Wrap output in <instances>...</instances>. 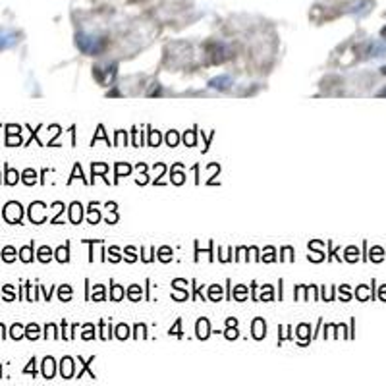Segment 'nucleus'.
<instances>
[{"label": "nucleus", "instance_id": "obj_1", "mask_svg": "<svg viewBox=\"0 0 386 386\" xmlns=\"http://www.w3.org/2000/svg\"><path fill=\"white\" fill-rule=\"evenodd\" d=\"M76 44L77 48L85 54H99L105 50L107 46V41L103 37H97V35H89V33H79L76 37Z\"/></svg>", "mask_w": 386, "mask_h": 386}, {"label": "nucleus", "instance_id": "obj_2", "mask_svg": "<svg viewBox=\"0 0 386 386\" xmlns=\"http://www.w3.org/2000/svg\"><path fill=\"white\" fill-rule=\"evenodd\" d=\"M2 216L10 224H20L21 222V216H23V207L18 201H10V203H6L4 211H2Z\"/></svg>", "mask_w": 386, "mask_h": 386}, {"label": "nucleus", "instance_id": "obj_3", "mask_svg": "<svg viewBox=\"0 0 386 386\" xmlns=\"http://www.w3.org/2000/svg\"><path fill=\"white\" fill-rule=\"evenodd\" d=\"M16 43H18V33H14L10 29H0V50L14 46Z\"/></svg>", "mask_w": 386, "mask_h": 386}, {"label": "nucleus", "instance_id": "obj_4", "mask_svg": "<svg viewBox=\"0 0 386 386\" xmlns=\"http://www.w3.org/2000/svg\"><path fill=\"white\" fill-rule=\"evenodd\" d=\"M209 85H211L213 89H220V91H226V89H230V85H232V77H230V76L214 77V79H211V81H209Z\"/></svg>", "mask_w": 386, "mask_h": 386}, {"label": "nucleus", "instance_id": "obj_5", "mask_svg": "<svg viewBox=\"0 0 386 386\" xmlns=\"http://www.w3.org/2000/svg\"><path fill=\"white\" fill-rule=\"evenodd\" d=\"M4 184L6 186H14V184H18L20 180H21V176H20V172L18 170H12L8 164H4Z\"/></svg>", "mask_w": 386, "mask_h": 386}, {"label": "nucleus", "instance_id": "obj_6", "mask_svg": "<svg viewBox=\"0 0 386 386\" xmlns=\"http://www.w3.org/2000/svg\"><path fill=\"white\" fill-rule=\"evenodd\" d=\"M60 373H62L64 379H72V375H74V359H72V357H64V359H62Z\"/></svg>", "mask_w": 386, "mask_h": 386}, {"label": "nucleus", "instance_id": "obj_7", "mask_svg": "<svg viewBox=\"0 0 386 386\" xmlns=\"http://www.w3.org/2000/svg\"><path fill=\"white\" fill-rule=\"evenodd\" d=\"M265 332H267V322L259 317V319H255L253 321V336L257 338V340H261L263 336H265Z\"/></svg>", "mask_w": 386, "mask_h": 386}, {"label": "nucleus", "instance_id": "obj_8", "mask_svg": "<svg viewBox=\"0 0 386 386\" xmlns=\"http://www.w3.org/2000/svg\"><path fill=\"white\" fill-rule=\"evenodd\" d=\"M43 377L44 379H52L54 377V359L52 357H44L43 359Z\"/></svg>", "mask_w": 386, "mask_h": 386}, {"label": "nucleus", "instance_id": "obj_9", "mask_svg": "<svg viewBox=\"0 0 386 386\" xmlns=\"http://www.w3.org/2000/svg\"><path fill=\"white\" fill-rule=\"evenodd\" d=\"M83 207L79 205V203H72L70 205V220L74 222V224H77L79 220H81V216H83V211H81Z\"/></svg>", "mask_w": 386, "mask_h": 386}, {"label": "nucleus", "instance_id": "obj_10", "mask_svg": "<svg viewBox=\"0 0 386 386\" xmlns=\"http://www.w3.org/2000/svg\"><path fill=\"white\" fill-rule=\"evenodd\" d=\"M211 334V326H209V321L207 319H201L199 322H197V336L203 340V338H207Z\"/></svg>", "mask_w": 386, "mask_h": 386}, {"label": "nucleus", "instance_id": "obj_11", "mask_svg": "<svg viewBox=\"0 0 386 386\" xmlns=\"http://www.w3.org/2000/svg\"><path fill=\"white\" fill-rule=\"evenodd\" d=\"M21 182H23L25 186H33V184L37 182V172H35L33 168L23 170V174H21Z\"/></svg>", "mask_w": 386, "mask_h": 386}, {"label": "nucleus", "instance_id": "obj_12", "mask_svg": "<svg viewBox=\"0 0 386 386\" xmlns=\"http://www.w3.org/2000/svg\"><path fill=\"white\" fill-rule=\"evenodd\" d=\"M20 259L23 261V263H31L35 257H33V241H31V245H25V247H21L20 249Z\"/></svg>", "mask_w": 386, "mask_h": 386}, {"label": "nucleus", "instance_id": "obj_13", "mask_svg": "<svg viewBox=\"0 0 386 386\" xmlns=\"http://www.w3.org/2000/svg\"><path fill=\"white\" fill-rule=\"evenodd\" d=\"M39 336H41V328H39L35 322H31V324H27V326H25V338H29V340H37Z\"/></svg>", "mask_w": 386, "mask_h": 386}, {"label": "nucleus", "instance_id": "obj_14", "mask_svg": "<svg viewBox=\"0 0 386 386\" xmlns=\"http://www.w3.org/2000/svg\"><path fill=\"white\" fill-rule=\"evenodd\" d=\"M0 257H2L6 263H14V261H16V249H14L12 245H6V247L2 249V253H0Z\"/></svg>", "mask_w": 386, "mask_h": 386}, {"label": "nucleus", "instance_id": "obj_15", "mask_svg": "<svg viewBox=\"0 0 386 386\" xmlns=\"http://www.w3.org/2000/svg\"><path fill=\"white\" fill-rule=\"evenodd\" d=\"M25 336V326H21V324H14L12 328H10V338H14V340H21Z\"/></svg>", "mask_w": 386, "mask_h": 386}, {"label": "nucleus", "instance_id": "obj_16", "mask_svg": "<svg viewBox=\"0 0 386 386\" xmlns=\"http://www.w3.org/2000/svg\"><path fill=\"white\" fill-rule=\"evenodd\" d=\"M37 259L41 261V263H48V261L52 259V251H50V247H48V245H43V247L39 249Z\"/></svg>", "mask_w": 386, "mask_h": 386}, {"label": "nucleus", "instance_id": "obj_17", "mask_svg": "<svg viewBox=\"0 0 386 386\" xmlns=\"http://www.w3.org/2000/svg\"><path fill=\"white\" fill-rule=\"evenodd\" d=\"M54 257H56V261H60V263H68V261H70V255H68V245H64V247H58V249L54 251Z\"/></svg>", "mask_w": 386, "mask_h": 386}, {"label": "nucleus", "instance_id": "obj_18", "mask_svg": "<svg viewBox=\"0 0 386 386\" xmlns=\"http://www.w3.org/2000/svg\"><path fill=\"white\" fill-rule=\"evenodd\" d=\"M58 296H60L62 301H68V300L72 298V288H70V286H62L60 292H58Z\"/></svg>", "mask_w": 386, "mask_h": 386}, {"label": "nucleus", "instance_id": "obj_19", "mask_svg": "<svg viewBox=\"0 0 386 386\" xmlns=\"http://www.w3.org/2000/svg\"><path fill=\"white\" fill-rule=\"evenodd\" d=\"M93 300H95V301H103V300H105V288H103V286H99V284L95 286V292H93Z\"/></svg>", "mask_w": 386, "mask_h": 386}, {"label": "nucleus", "instance_id": "obj_20", "mask_svg": "<svg viewBox=\"0 0 386 386\" xmlns=\"http://www.w3.org/2000/svg\"><path fill=\"white\" fill-rule=\"evenodd\" d=\"M209 296H211L213 301H216L218 298H222V288H220V286H213V288L209 290Z\"/></svg>", "mask_w": 386, "mask_h": 386}, {"label": "nucleus", "instance_id": "obj_21", "mask_svg": "<svg viewBox=\"0 0 386 386\" xmlns=\"http://www.w3.org/2000/svg\"><path fill=\"white\" fill-rule=\"evenodd\" d=\"M180 141V137H178V133L176 131H168V135H166V143L170 145V147H176V143Z\"/></svg>", "mask_w": 386, "mask_h": 386}, {"label": "nucleus", "instance_id": "obj_22", "mask_svg": "<svg viewBox=\"0 0 386 386\" xmlns=\"http://www.w3.org/2000/svg\"><path fill=\"white\" fill-rule=\"evenodd\" d=\"M128 334H129V328H128L126 324H120V326L116 328V336H118L120 340H124V338H128Z\"/></svg>", "mask_w": 386, "mask_h": 386}, {"label": "nucleus", "instance_id": "obj_23", "mask_svg": "<svg viewBox=\"0 0 386 386\" xmlns=\"http://www.w3.org/2000/svg\"><path fill=\"white\" fill-rule=\"evenodd\" d=\"M95 211H97V209H95V205L91 203V205H89V213H91V216H89V222H91V224L99 222V218H101V216H99V213H95Z\"/></svg>", "mask_w": 386, "mask_h": 386}, {"label": "nucleus", "instance_id": "obj_24", "mask_svg": "<svg viewBox=\"0 0 386 386\" xmlns=\"http://www.w3.org/2000/svg\"><path fill=\"white\" fill-rule=\"evenodd\" d=\"M158 253H160L158 257H160V259H162L164 263H168V261L172 259V255H170V253H172V251H170V247H162V249L158 251Z\"/></svg>", "mask_w": 386, "mask_h": 386}, {"label": "nucleus", "instance_id": "obj_25", "mask_svg": "<svg viewBox=\"0 0 386 386\" xmlns=\"http://www.w3.org/2000/svg\"><path fill=\"white\" fill-rule=\"evenodd\" d=\"M184 143H186L188 147H193V145H195V131H186V135H184Z\"/></svg>", "mask_w": 386, "mask_h": 386}, {"label": "nucleus", "instance_id": "obj_26", "mask_svg": "<svg viewBox=\"0 0 386 386\" xmlns=\"http://www.w3.org/2000/svg\"><path fill=\"white\" fill-rule=\"evenodd\" d=\"M245 294H247V290H245L243 286H237V288H236V292H234V298L241 301V300H245Z\"/></svg>", "mask_w": 386, "mask_h": 386}, {"label": "nucleus", "instance_id": "obj_27", "mask_svg": "<svg viewBox=\"0 0 386 386\" xmlns=\"http://www.w3.org/2000/svg\"><path fill=\"white\" fill-rule=\"evenodd\" d=\"M129 166H124V164H116V178H120L122 174H129Z\"/></svg>", "mask_w": 386, "mask_h": 386}, {"label": "nucleus", "instance_id": "obj_28", "mask_svg": "<svg viewBox=\"0 0 386 386\" xmlns=\"http://www.w3.org/2000/svg\"><path fill=\"white\" fill-rule=\"evenodd\" d=\"M35 363H37V361H35V357H33V359L29 361V365L23 369V373H25V375H29V373H31V375L35 377V375H37V371H35Z\"/></svg>", "mask_w": 386, "mask_h": 386}, {"label": "nucleus", "instance_id": "obj_29", "mask_svg": "<svg viewBox=\"0 0 386 386\" xmlns=\"http://www.w3.org/2000/svg\"><path fill=\"white\" fill-rule=\"evenodd\" d=\"M160 143V133L158 131H151V137H149V145L151 147H156Z\"/></svg>", "mask_w": 386, "mask_h": 386}, {"label": "nucleus", "instance_id": "obj_30", "mask_svg": "<svg viewBox=\"0 0 386 386\" xmlns=\"http://www.w3.org/2000/svg\"><path fill=\"white\" fill-rule=\"evenodd\" d=\"M4 296H6V301H12L14 300V288L8 284V286H4Z\"/></svg>", "mask_w": 386, "mask_h": 386}, {"label": "nucleus", "instance_id": "obj_31", "mask_svg": "<svg viewBox=\"0 0 386 386\" xmlns=\"http://www.w3.org/2000/svg\"><path fill=\"white\" fill-rule=\"evenodd\" d=\"M44 336H46V338L56 336V326H54V324H46V326H44Z\"/></svg>", "mask_w": 386, "mask_h": 386}, {"label": "nucleus", "instance_id": "obj_32", "mask_svg": "<svg viewBox=\"0 0 386 386\" xmlns=\"http://www.w3.org/2000/svg\"><path fill=\"white\" fill-rule=\"evenodd\" d=\"M79 170H81V166L76 164V166H74V172H72V178L68 180V184H72L74 180H83V178H79Z\"/></svg>", "mask_w": 386, "mask_h": 386}, {"label": "nucleus", "instance_id": "obj_33", "mask_svg": "<svg viewBox=\"0 0 386 386\" xmlns=\"http://www.w3.org/2000/svg\"><path fill=\"white\" fill-rule=\"evenodd\" d=\"M124 253H126V259H128L129 263H133V261H135V251H133V247H128Z\"/></svg>", "mask_w": 386, "mask_h": 386}, {"label": "nucleus", "instance_id": "obj_34", "mask_svg": "<svg viewBox=\"0 0 386 386\" xmlns=\"http://www.w3.org/2000/svg\"><path fill=\"white\" fill-rule=\"evenodd\" d=\"M105 174L107 172V164H93V174Z\"/></svg>", "mask_w": 386, "mask_h": 386}, {"label": "nucleus", "instance_id": "obj_35", "mask_svg": "<svg viewBox=\"0 0 386 386\" xmlns=\"http://www.w3.org/2000/svg\"><path fill=\"white\" fill-rule=\"evenodd\" d=\"M93 336H95V334H93V326L87 324V326H85V332H83V338H85V340H91Z\"/></svg>", "mask_w": 386, "mask_h": 386}, {"label": "nucleus", "instance_id": "obj_36", "mask_svg": "<svg viewBox=\"0 0 386 386\" xmlns=\"http://www.w3.org/2000/svg\"><path fill=\"white\" fill-rule=\"evenodd\" d=\"M272 253H274V249H272V247H269V249H265V255H263V261H274V255H272Z\"/></svg>", "mask_w": 386, "mask_h": 386}, {"label": "nucleus", "instance_id": "obj_37", "mask_svg": "<svg viewBox=\"0 0 386 386\" xmlns=\"http://www.w3.org/2000/svg\"><path fill=\"white\" fill-rule=\"evenodd\" d=\"M226 338H228V340H234V338H237V328L234 330V328H232V324H230V326L226 328Z\"/></svg>", "mask_w": 386, "mask_h": 386}, {"label": "nucleus", "instance_id": "obj_38", "mask_svg": "<svg viewBox=\"0 0 386 386\" xmlns=\"http://www.w3.org/2000/svg\"><path fill=\"white\" fill-rule=\"evenodd\" d=\"M267 300H272V288H270V286H267V288H265V292H263V301H267Z\"/></svg>", "mask_w": 386, "mask_h": 386}, {"label": "nucleus", "instance_id": "obj_39", "mask_svg": "<svg viewBox=\"0 0 386 386\" xmlns=\"http://www.w3.org/2000/svg\"><path fill=\"white\" fill-rule=\"evenodd\" d=\"M298 334L305 338V336H307V334H309V324H301V326L298 328Z\"/></svg>", "mask_w": 386, "mask_h": 386}, {"label": "nucleus", "instance_id": "obj_40", "mask_svg": "<svg viewBox=\"0 0 386 386\" xmlns=\"http://www.w3.org/2000/svg\"><path fill=\"white\" fill-rule=\"evenodd\" d=\"M122 296H124V290L120 288V286H114V300L118 301V300H122Z\"/></svg>", "mask_w": 386, "mask_h": 386}, {"label": "nucleus", "instance_id": "obj_41", "mask_svg": "<svg viewBox=\"0 0 386 386\" xmlns=\"http://www.w3.org/2000/svg\"><path fill=\"white\" fill-rule=\"evenodd\" d=\"M139 294H141V290H139V288H137V286H133V288H131V290H129V296H131V298H133V300H137V298H139Z\"/></svg>", "mask_w": 386, "mask_h": 386}, {"label": "nucleus", "instance_id": "obj_42", "mask_svg": "<svg viewBox=\"0 0 386 386\" xmlns=\"http://www.w3.org/2000/svg\"><path fill=\"white\" fill-rule=\"evenodd\" d=\"M108 253H110V259H112L114 263H116V261H120V255H118V249H116V247H114V249H110Z\"/></svg>", "mask_w": 386, "mask_h": 386}, {"label": "nucleus", "instance_id": "obj_43", "mask_svg": "<svg viewBox=\"0 0 386 386\" xmlns=\"http://www.w3.org/2000/svg\"><path fill=\"white\" fill-rule=\"evenodd\" d=\"M170 334H172V336H174V334H176V336H182V332H180V321H178L176 328H172V330H170Z\"/></svg>", "mask_w": 386, "mask_h": 386}, {"label": "nucleus", "instance_id": "obj_44", "mask_svg": "<svg viewBox=\"0 0 386 386\" xmlns=\"http://www.w3.org/2000/svg\"><path fill=\"white\" fill-rule=\"evenodd\" d=\"M0 338H6V326L0 322Z\"/></svg>", "mask_w": 386, "mask_h": 386}, {"label": "nucleus", "instance_id": "obj_45", "mask_svg": "<svg viewBox=\"0 0 386 386\" xmlns=\"http://www.w3.org/2000/svg\"><path fill=\"white\" fill-rule=\"evenodd\" d=\"M383 37H386V27L383 29Z\"/></svg>", "mask_w": 386, "mask_h": 386}, {"label": "nucleus", "instance_id": "obj_46", "mask_svg": "<svg viewBox=\"0 0 386 386\" xmlns=\"http://www.w3.org/2000/svg\"><path fill=\"white\" fill-rule=\"evenodd\" d=\"M383 74H386V66H385V68H383Z\"/></svg>", "mask_w": 386, "mask_h": 386}, {"label": "nucleus", "instance_id": "obj_47", "mask_svg": "<svg viewBox=\"0 0 386 386\" xmlns=\"http://www.w3.org/2000/svg\"><path fill=\"white\" fill-rule=\"evenodd\" d=\"M381 95H386V89H385V91H383V93H381Z\"/></svg>", "mask_w": 386, "mask_h": 386}, {"label": "nucleus", "instance_id": "obj_48", "mask_svg": "<svg viewBox=\"0 0 386 386\" xmlns=\"http://www.w3.org/2000/svg\"><path fill=\"white\" fill-rule=\"evenodd\" d=\"M0 373H2V365H0Z\"/></svg>", "mask_w": 386, "mask_h": 386}, {"label": "nucleus", "instance_id": "obj_49", "mask_svg": "<svg viewBox=\"0 0 386 386\" xmlns=\"http://www.w3.org/2000/svg\"><path fill=\"white\" fill-rule=\"evenodd\" d=\"M0 182H2V180H0Z\"/></svg>", "mask_w": 386, "mask_h": 386}]
</instances>
